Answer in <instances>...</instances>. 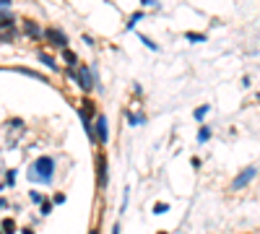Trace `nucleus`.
<instances>
[{
	"instance_id": "obj_1",
	"label": "nucleus",
	"mask_w": 260,
	"mask_h": 234,
	"mask_svg": "<svg viewBox=\"0 0 260 234\" xmlns=\"http://www.w3.org/2000/svg\"><path fill=\"white\" fill-rule=\"evenodd\" d=\"M52 169H55V161H52L50 156H42V159L34 161V167H31V172H29V177H31L34 182L50 185V182H52Z\"/></svg>"
},
{
	"instance_id": "obj_2",
	"label": "nucleus",
	"mask_w": 260,
	"mask_h": 234,
	"mask_svg": "<svg viewBox=\"0 0 260 234\" xmlns=\"http://www.w3.org/2000/svg\"><path fill=\"white\" fill-rule=\"evenodd\" d=\"M255 174H258V169H255V167H247V169H242V172H240V174H237V177L232 180L229 190H234V193H237V190H245V187L255 180Z\"/></svg>"
},
{
	"instance_id": "obj_3",
	"label": "nucleus",
	"mask_w": 260,
	"mask_h": 234,
	"mask_svg": "<svg viewBox=\"0 0 260 234\" xmlns=\"http://www.w3.org/2000/svg\"><path fill=\"white\" fill-rule=\"evenodd\" d=\"M76 78H78V86H81L84 91H91V89H94V81H91V70H88V65H81V68H78Z\"/></svg>"
},
{
	"instance_id": "obj_4",
	"label": "nucleus",
	"mask_w": 260,
	"mask_h": 234,
	"mask_svg": "<svg viewBox=\"0 0 260 234\" xmlns=\"http://www.w3.org/2000/svg\"><path fill=\"white\" fill-rule=\"evenodd\" d=\"M94 127H96V140H99V143H107L109 130H107V117H104V115H96Z\"/></svg>"
},
{
	"instance_id": "obj_5",
	"label": "nucleus",
	"mask_w": 260,
	"mask_h": 234,
	"mask_svg": "<svg viewBox=\"0 0 260 234\" xmlns=\"http://www.w3.org/2000/svg\"><path fill=\"white\" fill-rule=\"evenodd\" d=\"M44 37H47L55 47H63V50H65V44H68V37H65V34L60 31V29H44Z\"/></svg>"
},
{
	"instance_id": "obj_6",
	"label": "nucleus",
	"mask_w": 260,
	"mask_h": 234,
	"mask_svg": "<svg viewBox=\"0 0 260 234\" xmlns=\"http://www.w3.org/2000/svg\"><path fill=\"white\" fill-rule=\"evenodd\" d=\"M96 167H99V185H107V161L104 159H96Z\"/></svg>"
},
{
	"instance_id": "obj_7",
	"label": "nucleus",
	"mask_w": 260,
	"mask_h": 234,
	"mask_svg": "<svg viewBox=\"0 0 260 234\" xmlns=\"http://www.w3.org/2000/svg\"><path fill=\"white\" fill-rule=\"evenodd\" d=\"M208 138H211V127H208V125H203L200 130H198V140H200V143H206Z\"/></svg>"
},
{
	"instance_id": "obj_8",
	"label": "nucleus",
	"mask_w": 260,
	"mask_h": 234,
	"mask_svg": "<svg viewBox=\"0 0 260 234\" xmlns=\"http://www.w3.org/2000/svg\"><path fill=\"white\" fill-rule=\"evenodd\" d=\"M24 29H26V34H29V37H42V31H39L37 26H34L31 21H26V23H24Z\"/></svg>"
},
{
	"instance_id": "obj_9",
	"label": "nucleus",
	"mask_w": 260,
	"mask_h": 234,
	"mask_svg": "<svg viewBox=\"0 0 260 234\" xmlns=\"http://www.w3.org/2000/svg\"><path fill=\"white\" fill-rule=\"evenodd\" d=\"M185 37H187V42H206V34H198V31H187Z\"/></svg>"
},
{
	"instance_id": "obj_10",
	"label": "nucleus",
	"mask_w": 260,
	"mask_h": 234,
	"mask_svg": "<svg viewBox=\"0 0 260 234\" xmlns=\"http://www.w3.org/2000/svg\"><path fill=\"white\" fill-rule=\"evenodd\" d=\"M39 60H42L44 65H47V68H52V70H58V65H55V60H52V57H50V55H44V52H39Z\"/></svg>"
},
{
	"instance_id": "obj_11",
	"label": "nucleus",
	"mask_w": 260,
	"mask_h": 234,
	"mask_svg": "<svg viewBox=\"0 0 260 234\" xmlns=\"http://www.w3.org/2000/svg\"><path fill=\"white\" fill-rule=\"evenodd\" d=\"M3 229H5V234H13V229H16L13 219H3Z\"/></svg>"
},
{
	"instance_id": "obj_12",
	"label": "nucleus",
	"mask_w": 260,
	"mask_h": 234,
	"mask_svg": "<svg viewBox=\"0 0 260 234\" xmlns=\"http://www.w3.org/2000/svg\"><path fill=\"white\" fill-rule=\"evenodd\" d=\"M141 42H143L146 47H149V50H154V52H156V50H159V44H154V42H151L149 37H143V34H141Z\"/></svg>"
},
{
	"instance_id": "obj_13",
	"label": "nucleus",
	"mask_w": 260,
	"mask_h": 234,
	"mask_svg": "<svg viewBox=\"0 0 260 234\" xmlns=\"http://www.w3.org/2000/svg\"><path fill=\"white\" fill-rule=\"evenodd\" d=\"M206 112H208V104H203V107H198V110H195V120H203V117H206Z\"/></svg>"
},
{
	"instance_id": "obj_14",
	"label": "nucleus",
	"mask_w": 260,
	"mask_h": 234,
	"mask_svg": "<svg viewBox=\"0 0 260 234\" xmlns=\"http://www.w3.org/2000/svg\"><path fill=\"white\" fill-rule=\"evenodd\" d=\"M128 120H130V125H138V122L146 120V117H143V115H128Z\"/></svg>"
},
{
	"instance_id": "obj_15",
	"label": "nucleus",
	"mask_w": 260,
	"mask_h": 234,
	"mask_svg": "<svg viewBox=\"0 0 260 234\" xmlns=\"http://www.w3.org/2000/svg\"><path fill=\"white\" fill-rule=\"evenodd\" d=\"M167 211H169V206H164V203H156L154 206V214H167Z\"/></svg>"
},
{
	"instance_id": "obj_16",
	"label": "nucleus",
	"mask_w": 260,
	"mask_h": 234,
	"mask_svg": "<svg viewBox=\"0 0 260 234\" xmlns=\"http://www.w3.org/2000/svg\"><path fill=\"white\" fill-rule=\"evenodd\" d=\"M63 55H65V60H68V63H76V55H73L71 50H63Z\"/></svg>"
},
{
	"instance_id": "obj_17",
	"label": "nucleus",
	"mask_w": 260,
	"mask_h": 234,
	"mask_svg": "<svg viewBox=\"0 0 260 234\" xmlns=\"http://www.w3.org/2000/svg\"><path fill=\"white\" fill-rule=\"evenodd\" d=\"M50 211H52V203H47V201H44V203H42V214H44V216H47V214H50Z\"/></svg>"
},
{
	"instance_id": "obj_18",
	"label": "nucleus",
	"mask_w": 260,
	"mask_h": 234,
	"mask_svg": "<svg viewBox=\"0 0 260 234\" xmlns=\"http://www.w3.org/2000/svg\"><path fill=\"white\" fill-rule=\"evenodd\" d=\"M31 201H34V203H42V195H39L37 190H31Z\"/></svg>"
},
{
	"instance_id": "obj_19",
	"label": "nucleus",
	"mask_w": 260,
	"mask_h": 234,
	"mask_svg": "<svg viewBox=\"0 0 260 234\" xmlns=\"http://www.w3.org/2000/svg\"><path fill=\"white\" fill-rule=\"evenodd\" d=\"M0 8H3V10H5V8H10V0H0Z\"/></svg>"
},
{
	"instance_id": "obj_20",
	"label": "nucleus",
	"mask_w": 260,
	"mask_h": 234,
	"mask_svg": "<svg viewBox=\"0 0 260 234\" xmlns=\"http://www.w3.org/2000/svg\"><path fill=\"white\" fill-rule=\"evenodd\" d=\"M112 234H120V227L115 224V227H112Z\"/></svg>"
},
{
	"instance_id": "obj_21",
	"label": "nucleus",
	"mask_w": 260,
	"mask_h": 234,
	"mask_svg": "<svg viewBox=\"0 0 260 234\" xmlns=\"http://www.w3.org/2000/svg\"><path fill=\"white\" fill-rule=\"evenodd\" d=\"M162 234H167V232H162Z\"/></svg>"
}]
</instances>
